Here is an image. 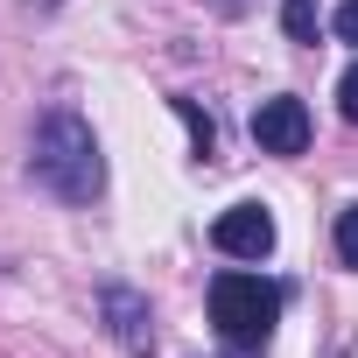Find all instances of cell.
Masks as SVG:
<instances>
[{
	"label": "cell",
	"mask_w": 358,
	"mask_h": 358,
	"mask_svg": "<svg viewBox=\"0 0 358 358\" xmlns=\"http://www.w3.org/2000/svg\"><path fill=\"white\" fill-rule=\"evenodd\" d=\"M29 176H36L50 197H64V204H92V197L106 190V155H99V134H92L71 106H57V113L36 127Z\"/></svg>",
	"instance_id": "cell-1"
},
{
	"label": "cell",
	"mask_w": 358,
	"mask_h": 358,
	"mask_svg": "<svg viewBox=\"0 0 358 358\" xmlns=\"http://www.w3.org/2000/svg\"><path fill=\"white\" fill-rule=\"evenodd\" d=\"M211 323L225 330V344H239V351H260L267 337H274V323H281V288L267 281V274H218L211 281Z\"/></svg>",
	"instance_id": "cell-2"
},
{
	"label": "cell",
	"mask_w": 358,
	"mask_h": 358,
	"mask_svg": "<svg viewBox=\"0 0 358 358\" xmlns=\"http://www.w3.org/2000/svg\"><path fill=\"white\" fill-rule=\"evenodd\" d=\"M99 316H106V330H113V344H120L127 358H155V309H148L141 288L106 281V288H99Z\"/></svg>",
	"instance_id": "cell-3"
},
{
	"label": "cell",
	"mask_w": 358,
	"mask_h": 358,
	"mask_svg": "<svg viewBox=\"0 0 358 358\" xmlns=\"http://www.w3.org/2000/svg\"><path fill=\"white\" fill-rule=\"evenodd\" d=\"M253 141H260V155H302L309 148V106L295 92L260 99L253 106Z\"/></svg>",
	"instance_id": "cell-4"
},
{
	"label": "cell",
	"mask_w": 358,
	"mask_h": 358,
	"mask_svg": "<svg viewBox=\"0 0 358 358\" xmlns=\"http://www.w3.org/2000/svg\"><path fill=\"white\" fill-rule=\"evenodd\" d=\"M211 246H218L225 260H267V253H274V218H267V204H232V211H218Z\"/></svg>",
	"instance_id": "cell-5"
},
{
	"label": "cell",
	"mask_w": 358,
	"mask_h": 358,
	"mask_svg": "<svg viewBox=\"0 0 358 358\" xmlns=\"http://www.w3.org/2000/svg\"><path fill=\"white\" fill-rule=\"evenodd\" d=\"M169 106H176V113H183V120H190V141H197V155L211 162V155H218V127H211V120L197 113V99H169Z\"/></svg>",
	"instance_id": "cell-6"
},
{
	"label": "cell",
	"mask_w": 358,
	"mask_h": 358,
	"mask_svg": "<svg viewBox=\"0 0 358 358\" xmlns=\"http://www.w3.org/2000/svg\"><path fill=\"white\" fill-rule=\"evenodd\" d=\"M281 29H288V43H316V0H288Z\"/></svg>",
	"instance_id": "cell-7"
},
{
	"label": "cell",
	"mask_w": 358,
	"mask_h": 358,
	"mask_svg": "<svg viewBox=\"0 0 358 358\" xmlns=\"http://www.w3.org/2000/svg\"><path fill=\"white\" fill-rule=\"evenodd\" d=\"M337 260H344V267H358V204H344V211H337Z\"/></svg>",
	"instance_id": "cell-8"
},
{
	"label": "cell",
	"mask_w": 358,
	"mask_h": 358,
	"mask_svg": "<svg viewBox=\"0 0 358 358\" xmlns=\"http://www.w3.org/2000/svg\"><path fill=\"white\" fill-rule=\"evenodd\" d=\"M337 113H344V120L358 127V64H351V71L337 78Z\"/></svg>",
	"instance_id": "cell-9"
},
{
	"label": "cell",
	"mask_w": 358,
	"mask_h": 358,
	"mask_svg": "<svg viewBox=\"0 0 358 358\" xmlns=\"http://www.w3.org/2000/svg\"><path fill=\"white\" fill-rule=\"evenodd\" d=\"M330 29H337V43H351V50H358V0H344V8L330 15Z\"/></svg>",
	"instance_id": "cell-10"
}]
</instances>
